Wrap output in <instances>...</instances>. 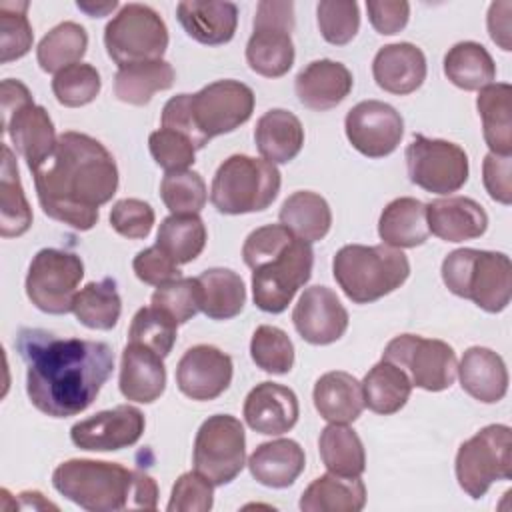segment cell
<instances>
[{
  "label": "cell",
  "instance_id": "obj_1",
  "mask_svg": "<svg viewBox=\"0 0 512 512\" xmlns=\"http://www.w3.org/2000/svg\"><path fill=\"white\" fill-rule=\"evenodd\" d=\"M26 364V394L36 410L52 418L84 412L112 374L114 352L106 342L58 338L22 328L14 340Z\"/></svg>",
  "mask_w": 512,
  "mask_h": 512
},
{
  "label": "cell",
  "instance_id": "obj_2",
  "mask_svg": "<svg viewBox=\"0 0 512 512\" xmlns=\"http://www.w3.org/2000/svg\"><path fill=\"white\" fill-rule=\"evenodd\" d=\"M30 172L44 214L82 232L96 226L98 208L118 190L114 156L82 132H62L54 150Z\"/></svg>",
  "mask_w": 512,
  "mask_h": 512
},
{
  "label": "cell",
  "instance_id": "obj_3",
  "mask_svg": "<svg viewBox=\"0 0 512 512\" xmlns=\"http://www.w3.org/2000/svg\"><path fill=\"white\" fill-rule=\"evenodd\" d=\"M242 258L252 268L254 304L268 314L288 308L294 294L310 280L314 266L312 246L282 224L250 232L242 246Z\"/></svg>",
  "mask_w": 512,
  "mask_h": 512
},
{
  "label": "cell",
  "instance_id": "obj_4",
  "mask_svg": "<svg viewBox=\"0 0 512 512\" xmlns=\"http://www.w3.org/2000/svg\"><path fill=\"white\" fill-rule=\"evenodd\" d=\"M54 488L90 512L154 510L158 486L142 470H128L116 462L72 458L56 466Z\"/></svg>",
  "mask_w": 512,
  "mask_h": 512
},
{
  "label": "cell",
  "instance_id": "obj_5",
  "mask_svg": "<svg viewBox=\"0 0 512 512\" xmlns=\"http://www.w3.org/2000/svg\"><path fill=\"white\" fill-rule=\"evenodd\" d=\"M334 280L354 304H370L400 288L410 276V262L398 248L346 244L332 260Z\"/></svg>",
  "mask_w": 512,
  "mask_h": 512
},
{
  "label": "cell",
  "instance_id": "obj_6",
  "mask_svg": "<svg viewBox=\"0 0 512 512\" xmlns=\"http://www.w3.org/2000/svg\"><path fill=\"white\" fill-rule=\"evenodd\" d=\"M442 280L452 294L490 314L510 304L512 264L504 252L458 248L444 258Z\"/></svg>",
  "mask_w": 512,
  "mask_h": 512
},
{
  "label": "cell",
  "instance_id": "obj_7",
  "mask_svg": "<svg viewBox=\"0 0 512 512\" xmlns=\"http://www.w3.org/2000/svg\"><path fill=\"white\" fill-rule=\"evenodd\" d=\"M280 192V172L264 158L234 154L226 158L212 180L210 202L222 214L266 210Z\"/></svg>",
  "mask_w": 512,
  "mask_h": 512
},
{
  "label": "cell",
  "instance_id": "obj_8",
  "mask_svg": "<svg viewBox=\"0 0 512 512\" xmlns=\"http://www.w3.org/2000/svg\"><path fill=\"white\" fill-rule=\"evenodd\" d=\"M456 480L474 500L482 498L494 482L512 478V430L490 424L460 444L456 454Z\"/></svg>",
  "mask_w": 512,
  "mask_h": 512
},
{
  "label": "cell",
  "instance_id": "obj_9",
  "mask_svg": "<svg viewBox=\"0 0 512 512\" xmlns=\"http://www.w3.org/2000/svg\"><path fill=\"white\" fill-rule=\"evenodd\" d=\"M104 46L118 68L162 60L168 48V28L154 8L130 2L106 24Z\"/></svg>",
  "mask_w": 512,
  "mask_h": 512
},
{
  "label": "cell",
  "instance_id": "obj_10",
  "mask_svg": "<svg viewBox=\"0 0 512 512\" xmlns=\"http://www.w3.org/2000/svg\"><path fill=\"white\" fill-rule=\"evenodd\" d=\"M294 4L262 0L256 6L254 32L246 44L248 66L266 78L284 76L294 64Z\"/></svg>",
  "mask_w": 512,
  "mask_h": 512
},
{
  "label": "cell",
  "instance_id": "obj_11",
  "mask_svg": "<svg viewBox=\"0 0 512 512\" xmlns=\"http://www.w3.org/2000/svg\"><path fill=\"white\" fill-rule=\"evenodd\" d=\"M246 464V434L238 418L214 414L194 438V470L214 486L230 484Z\"/></svg>",
  "mask_w": 512,
  "mask_h": 512
},
{
  "label": "cell",
  "instance_id": "obj_12",
  "mask_svg": "<svg viewBox=\"0 0 512 512\" xmlns=\"http://www.w3.org/2000/svg\"><path fill=\"white\" fill-rule=\"evenodd\" d=\"M84 278L82 258L74 252L44 248L26 274L28 300L46 314H68L76 298V288Z\"/></svg>",
  "mask_w": 512,
  "mask_h": 512
},
{
  "label": "cell",
  "instance_id": "obj_13",
  "mask_svg": "<svg viewBox=\"0 0 512 512\" xmlns=\"http://www.w3.org/2000/svg\"><path fill=\"white\" fill-rule=\"evenodd\" d=\"M188 112L200 142L206 146L214 136L228 134L250 120L254 92L238 80H216L196 94H188Z\"/></svg>",
  "mask_w": 512,
  "mask_h": 512
},
{
  "label": "cell",
  "instance_id": "obj_14",
  "mask_svg": "<svg viewBox=\"0 0 512 512\" xmlns=\"http://www.w3.org/2000/svg\"><path fill=\"white\" fill-rule=\"evenodd\" d=\"M382 358L400 366L412 386L442 392L450 388L456 380L458 362L450 344L436 338H422L418 334H400L392 338Z\"/></svg>",
  "mask_w": 512,
  "mask_h": 512
},
{
  "label": "cell",
  "instance_id": "obj_15",
  "mask_svg": "<svg viewBox=\"0 0 512 512\" xmlns=\"http://www.w3.org/2000/svg\"><path fill=\"white\" fill-rule=\"evenodd\" d=\"M406 166L410 182L434 194H452L468 180L464 148L440 138L414 136L406 148Z\"/></svg>",
  "mask_w": 512,
  "mask_h": 512
},
{
  "label": "cell",
  "instance_id": "obj_16",
  "mask_svg": "<svg viewBox=\"0 0 512 512\" xmlns=\"http://www.w3.org/2000/svg\"><path fill=\"white\" fill-rule=\"evenodd\" d=\"M346 138L360 154L384 158L392 154L404 134L400 112L380 100H362L348 110L344 120Z\"/></svg>",
  "mask_w": 512,
  "mask_h": 512
},
{
  "label": "cell",
  "instance_id": "obj_17",
  "mask_svg": "<svg viewBox=\"0 0 512 512\" xmlns=\"http://www.w3.org/2000/svg\"><path fill=\"white\" fill-rule=\"evenodd\" d=\"M144 426V414L136 406L120 404L76 422L70 428V440L74 446L92 452L122 450L140 440Z\"/></svg>",
  "mask_w": 512,
  "mask_h": 512
},
{
  "label": "cell",
  "instance_id": "obj_18",
  "mask_svg": "<svg viewBox=\"0 0 512 512\" xmlns=\"http://www.w3.org/2000/svg\"><path fill=\"white\" fill-rule=\"evenodd\" d=\"M232 358L216 346L198 344L188 348L176 366V384L192 400L218 398L232 382Z\"/></svg>",
  "mask_w": 512,
  "mask_h": 512
},
{
  "label": "cell",
  "instance_id": "obj_19",
  "mask_svg": "<svg viewBox=\"0 0 512 512\" xmlns=\"http://www.w3.org/2000/svg\"><path fill=\"white\" fill-rule=\"evenodd\" d=\"M296 332L314 346H326L342 338L348 328V312L328 286H310L292 310Z\"/></svg>",
  "mask_w": 512,
  "mask_h": 512
},
{
  "label": "cell",
  "instance_id": "obj_20",
  "mask_svg": "<svg viewBox=\"0 0 512 512\" xmlns=\"http://www.w3.org/2000/svg\"><path fill=\"white\" fill-rule=\"evenodd\" d=\"M298 414V398L284 384L260 382L244 400V420L258 434L280 436L294 428Z\"/></svg>",
  "mask_w": 512,
  "mask_h": 512
},
{
  "label": "cell",
  "instance_id": "obj_21",
  "mask_svg": "<svg viewBox=\"0 0 512 512\" xmlns=\"http://www.w3.org/2000/svg\"><path fill=\"white\" fill-rule=\"evenodd\" d=\"M2 128L8 132L16 152L26 160L28 168L42 162L54 150L58 140L46 108L34 102L4 112Z\"/></svg>",
  "mask_w": 512,
  "mask_h": 512
},
{
  "label": "cell",
  "instance_id": "obj_22",
  "mask_svg": "<svg viewBox=\"0 0 512 512\" xmlns=\"http://www.w3.org/2000/svg\"><path fill=\"white\" fill-rule=\"evenodd\" d=\"M428 230L446 242L480 238L488 228L486 210L472 198L448 196L426 204Z\"/></svg>",
  "mask_w": 512,
  "mask_h": 512
},
{
  "label": "cell",
  "instance_id": "obj_23",
  "mask_svg": "<svg viewBox=\"0 0 512 512\" xmlns=\"http://www.w3.org/2000/svg\"><path fill=\"white\" fill-rule=\"evenodd\" d=\"M352 72L334 60H314L296 76L294 90L298 100L316 112L338 106L352 90Z\"/></svg>",
  "mask_w": 512,
  "mask_h": 512
},
{
  "label": "cell",
  "instance_id": "obj_24",
  "mask_svg": "<svg viewBox=\"0 0 512 512\" xmlns=\"http://www.w3.org/2000/svg\"><path fill=\"white\" fill-rule=\"evenodd\" d=\"M376 84L390 94L416 92L426 80V56L410 42L382 46L372 62Z\"/></svg>",
  "mask_w": 512,
  "mask_h": 512
},
{
  "label": "cell",
  "instance_id": "obj_25",
  "mask_svg": "<svg viewBox=\"0 0 512 512\" xmlns=\"http://www.w3.org/2000/svg\"><path fill=\"white\" fill-rule=\"evenodd\" d=\"M118 386L126 400L140 404L158 400L166 388V368L162 356L142 344L128 342L122 350Z\"/></svg>",
  "mask_w": 512,
  "mask_h": 512
},
{
  "label": "cell",
  "instance_id": "obj_26",
  "mask_svg": "<svg viewBox=\"0 0 512 512\" xmlns=\"http://www.w3.org/2000/svg\"><path fill=\"white\" fill-rule=\"evenodd\" d=\"M460 386L474 400L484 404L500 402L508 392V370L500 354L484 346H472L458 364Z\"/></svg>",
  "mask_w": 512,
  "mask_h": 512
},
{
  "label": "cell",
  "instance_id": "obj_27",
  "mask_svg": "<svg viewBox=\"0 0 512 512\" xmlns=\"http://www.w3.org/2000/svg\"><path fill=\"white\" fill-rule=\"evenodd\" d=\"M176 16L190 38L200 44L218 46L234 38L238 6L234 2L184 0L176 6Z\"/></svg>",
  "mask_w": 512,
  "mask_h": 512
},
{
  "label": "cell",
  "instance_id": "obj_28",
  "mask_svg": "<svg viewBox=\"0 0 512 512\" xmlns=\"http://www.w3.org/2000/svg\"><path fill=\"white\" fill-rule=\"evenodd\" d=\"M302 446L290 438L262 442L248 458L250 474L268 488H288L304 472Z\"/></svg>",
  "mask_w": 512,
  "mask_h": 512
},
{
  "label": "cell",
  "instance_id": "obj_29",
  "mask_svg": "<svg viewBox=\"0 0 512 512\" xmlns=\"http://www.w3.org/2000/svg\"><path fill=\"white\" fill-rule=\"evenodd\" d=\"M256 148L270 164H286L294 160L304 146V128L288 110L274 108L264 112L254 128Z\"/></svg>",
  "mask_w": 512,
  "mask_h": 512
},
{
  "label": "cell",
  "instance_id": "obj_30",
  "mask_svg": "<svg viewBox=\"0 0 512 512\" xmlns=\"http://www.w3.org/2000/svg\"><path fill=\"white\" fill-rule=\"evenodd\" d=\"M312 398L318 414L330 424L354 422L364 410L362 384L342 370L322 374L314 384Z\"/></svg>",
  "mask_w": 512,
  "mask_h": 512
},
{
  "label": "cell",
  "instance_id": "obj_31",
  "mask_svg": "<svg viewBox=\"0 0 512 512\" xmlns=\"http://www.w3.org/2000/svg\"><path fill=\"white\" fill-rule=\"evenodd\" d=\"M366 504V486L360 476L322 474L300 496L304 512H358Z\"/></svg>",
  "mask_w": 512,
  "mask_h": 512
},
{
  "label": "cell",
  "instance_id": "obj_32",
  "mask_svg": "<svg viewBox=\"0 0 512 512\" xmlns=\"http://www.w3.org/2000/svg\"><path fill=\"white\" fill-rule=\"evenodd\" d=\"M378 234L386 246L398 250L424 244L430 234L426 222V204L410 196L392 200L380 214Z\"/></svg>",
  "mask_w": 512,
  "mask_h": 512
},
{
  "label": "cell",
  "instance_id": "obj_33",
  "mask_svg": "<svg viewBox=\"0 0 512 512\" xmlns=\"http://www.w3.org/2000/svg\"><path fill=\"white\" fill-rule=\"evenodd\" d=\"M512 86L506 82H492L480 88L476 108L482 118L484 140L492 154H512V114H510Z\"/></svg>",
  "mask_w": 512,
  "mask_h": 512
},
{
  "label": "cell",
  "instance_id": "obj_34",
  "mask_svg": "<svg viewBox=\"0 0 512 512\" xmlns=\"http://www.w3.org/2000/svg\"><path fill=\"white\" fill-rule=\"evenodd\" d=\"M200 286V312L212 320H230L246 304L242 278L230 268H208L196 276Z\"/></svg>",
  "mask_w": 512,
  "mask_h": 512
},
{
  "label": "cell",
  "instance_id": "obj_35",
  "mask_svg": "<svg viewBox=\"0 0 512 512\" xmlns=\"http://www.w3.org/2000/svg\"><path fill=\"white\" fill-rule=\"evenodd\" d=\"M280 224L296 238L312 244L322 240L332 226V212L328 202L310 190L290 194L280 208Z\"/></svg>",
  "mask_w": 512,
  "mask_h": 512
},
{
  "label": "cell",
  "instance_id": "obj_36",
  "mask_svg": "<svg viewBox=\"0 0 512 512\" xmlns=\"http://www.w3.org/2000/svg\"><path fill=\"white\" fill-rule=\"evenodd\" d=\"M174 80V68L166 60L128 64L120 66L114 76V94L126 104L144 106L154 92L172 88Z\"/></svg>",
  "mask_w": 512,
  "mask_h": 512
},
{
  "label": "cell",
  "instance_id": "obj_37",
  "mask_svg": "<svg viewBox=\"0 0 512 512\" xmlns=\"http://www.w3.org/2000/svg\"><path fill=\"white\" fill-rule=\"evenodd\" d=\"M410 392L412 382L408 374L400 366L384 358L374 364L362 380L364 406H368L376 414L388 416L398 412L408 402Z\"/></svg>",
  "mask_w": 512,
  "mask_h": 512
},
{
  "label": "cell",
  "instance_id": "obj_38",
  "mask_svg": "<svg viewBox=\"0 0 512 512\" xmlns=\"http://www.w3.org/2000/svg\"><path fill=\"white\" fill-rule=\"evenodd\" d=\"M32 226V210L24 196L18 164L8 148L2 144V176H0V236L16 238Z\"/></svg>",
  "mask_w": 512,
  "mask_h": 512
},
{
  "label": "cell",
  "instance_id": "obj_39",
  "mask_svg": "<svg viewBox=\"0 0 512 512\" xmlns=\"http://www.w3.org/2000/svg\"><path fill=\"white\" fill-rule=\"evenodd\" d=\"M446 78L462 90H480L496 78V64L490 52L472 40L454 44L444 56Z\"/></svg>",
  "mask_w": 512,
  "mask_h": 512
},
{
  "label": "cell",
  "instance_id": "obj_40",
  "mask_svg": "<svg viewBox=\"0 0 512 512\" xmlns=\"http://www.w3.org/2000/svg\"><path fill=\"white\" fill-rule=\"evenodd\" d=\"M318 450L328 472L360 476L366 470V452L360 436L346 424H328L318 438Z\"/></svg>",
  "mask_w": 512,
  "mask_h": 512
},
{
  "label": "cell",
  "instance_id": "obj_41",
  "mask_svg": "<svg viewBox=\"0 0 512 512\" xmlns=\"http://www.w3.org/2000/svg\"><path fill=\"white\" fill-rule=\"evenodd\" d=\"M156 246L178 266L188 264L206 246V226L198 214H170L158 228Z\"/></svg>",
  "mask_w": 512,
  "mask_h": 512
},
{
  "label": "cell",
  "instance_id": "obj_42",
  "mask_svg": "<svg viewBox=\"0 0 512 512\" xmlns=\"http://www.w3.org/2000/svg\"><path fill=\"white\" fill-rule=\"evenodd\" d=\"M72 312L92 330H112L122 312V300L112 278L86 284L74 298Z\"/></svg>",
  "mask_w": 512,
  "mask_h": 512
},
{
  "label": "cell",
  "instance_id": "obj_43",
  "mask_svg": "<svg viewBox=\"0 0 512 512\" xmlns=\"http://www.w3.org/2000/svg\"><path fill=\"white\" fill-rule=\"evenodd\" d=\"M88 48V34L76 22H62L54 26L38 44L36 60L44 72H60L78 64Z\"/></svg>",
  "mask_w": 512,
  "mask_h": 512
},
{
  "label": "cell",
  "instance_id": "obj_44",
  "mask_svg": "<svg viewBox=\"0 0 512 512\" xmlns=\"http://www.w3.org/2000/svg\"><path fill=\"white\" fill-rule=\"evenodd\" d=\"M176 328L178 322L172 316L150 304L134 314L128 330V340L142 344L158 356L166 358L176 342Z\"/></svg>",
  "mask_w": 512,
  "mask_h": 512
},
{
  "label": "cell",
  "instance_id": "obj_45",
  "mask_svg": "<svg viewBox=\"0 0 512 512\" xmlns=\"http://www.w3.org/2000/svg\"><path fill=\"white\" fill-rule=\"evenodd\" d=\"M250 356L264 372L286 374L294 366V344L282 328L262 324L252 334Z\"/></svg>",
  "mask_w": 512,
  "mask_h": 512
},
{
  "label": "cell",
  "instance_id": "obj_46",
  "mask_svg": "<svg viewBox=\"0 0 512 512\" xmlns=\"http://www.w3.org/2000/svg\"><path fill=\"white\" fill-rule=\"evenodd\" d=\"M160 198L172 214H198L208 198L202 176L194 170L166 172L160 182Z\"/></svg>",
  "mask_w": 512,
  "mask_h": 512
},
{
  "label": "cell",
  "instance_id": "obj_47",
  "mask_svg": "<svg viewBox=\"0 0 512 512\" xmlns=\"http://www.w3.org/2000/svg\"><path fill=\"white\" fill-rule=\"evenodd\" d=\"M102 80L92 64L78 62L54 74L52 92L62 106H86L100 94Z\"/></svg>",
  "mask_w": 512,
  "mask_h": 512
},
{
  "label": "cell",
  "instance_id": "obj_48",
  "mask_svg": "<svg viewBox=\"0 0 512 512\" xmlns=\"http://www.w3.org/2000/svg\"><path fill=\"white\" fill-rule=\"evenodd\" d=\"M28 2H0V50L2 64L26 56L32 48V26L26 16Z\"/></svg>",
  "mask_w": 512,
  "mask_h": 512
},
{
  "label": "cell",
  "instance_id": "obj_49",
  "mask_svg": "<svg viewBox=\"0 0 512 512\" xmlns=\"http://www.w3.org/2000/svg\"><path fill=\"white\" fill-rule=\"evenodd\" d=\"M318 28L326 42L348 44L360 28V10L354 0H324L316 6Z\"/></svg>",
  "mask_w": 512,
  "mask_h": 512
},
{
  "label": "cell",
  "instance_id": "obj_50",
  "mask_svg": "<svg viewBox=\"0 0 512 512\" xmlns=\"http://www.w3.org/2000/svg\"><path fill=\"white\" fill-rule=\"evenodd\" d=\"M152 306L164 310L178 324H186L200 312V286L196 278H176L160 284L152 294Z\"/></svg>",
  "mask_w": 512,
  "mask_h": 512
},
{
  "label": "cell",
  "instance_id": "obj_51",
  "mask_svg": "<svg viewBox=\"0 0 512 512\" xmlns=\"http://www.w3.org/2000/svg\"><path fill=\"white\" fill-rule=\"evenodd\" d=\"M148 148L154 158V162L164 168L166 172H178L188 170L194 164L196 148L194 144L182 136L180 132L160 128L150 134Z\"/></svg>",
  "mask_w": 512,
  "mask_h": 512
},
{
  "label": "cell",
  "instance_id": "obj_52",
  "mask_svg": "<svg viewBox=\"0 0 512 512\" xmlns=\"http://www.w3.org/2000/svg\"><path fill=\"white\" fill-rule=\"evenodd\" d=\"M214 504V484L200 472L182 474L170 494L168 512H208Z\"/></svg>",
  "mask_w": 512,
  "mask_h": 512
},
{
  "label": "cell",
  "instance_id": "obj_53",
  "mask_svg": "<svg viewBox=\"0 0 512 512\" xmlns=\"http://www.w3.org/2000/svg\"><path fill=\"white\" fill-rule=\"evenodd\" d=\"M112 228L130 240L146 238L154 226V210L138 198H122L110 210Z\"/></svg>",
  "mask_w": 512,
  "mask_h": 512
},
{
  "label": "cell",
  "instance_id": "obj_54",
  "mask_svg": "<svg viewBox=\"0 0 512 512\" xmlns=\"http://www.w3.org/2000/svg\"><path fill=\"white\" fill-rule=\"evenodd\" d=\"M132 268L138 280L150 286H160L180 278L178 264L170 256H166L156 244L146 250H140L132 262Z\"/></svg>",
  "mask_w": 512,
  "mask_h": 512
},
{
  "label": "cell",
  "instance_id": "obj_55",
  "mask_svg": "<svg viewBox=\"0 0 512 512\" xmlns=\"http://www.w3.org/2000/svg\"><path fill=\"white\" fill-rule=\"evenodd\" d=\"M482 180L492 200L500 204L512 202V160L510 156L486 154L482 164Z\"/></svg>",
  "mask_w": 512,
  "mask_h": 512
},
{
  "label": "cell",
  "instance_id": "obj_56",
  "mask_svg": "<svg viewBox=\"0 0 512 512\" xmlns=\"http://www.w3.org/2000/svg\"><path fill=\"white\" fill-rule=\"evenodd\" d=\"M368 20L378 34L390 36L408 24L410 4L404 0H368Z\"/></svg>",
  "mask_w": 512,
  "mask_h": 512
},
{
  "label": "cell",
  "instance_id": "obj_57",
  "mask_svg": "<svg viewBox=\"0 0 512 512\" xmlns=\"http://www.w3.org/2000/svg\"><path fill=\"white\" fill-rule=\"evenodd\" d=\"M510 14H512V2H492L488 10V32L494 44H498L504 52L512 50V40H510Z\"/></svg>",
  "mask_w": 512,
  "mask_h": 512
},
{
  "label": "cell",
  "instance_id": "obj_58",
  "mask_svg": "<svg viewBox=\"0 0 512 512\" xmlns=\"http://www.w3.org/2000/svg\"><path fill=\"white\" fill-rule=\"evenodd\" d=\"M80 10H84L88 16L92 18H100V16H106L110 10H114L118 6L116 0L112 2H102V4H94V2H78L76 4Z\"/></svg>",
  "mask_w": 512,
  "mask_h": 512
},
{
  "label": "cell",
  "instance_id": "obj_59",
  "mask_svg": "<svg viewBox=\"0 0 512 512\" xmlns=\"http://www.w3.org/2000/svg\"><path fill=\"white\" fill-rule=\"evenodd\" d=\"M20 496V508H56L54 504H50L48 500L42 498L40 492H22Z\"/></svg>",
  "mask_w": 512,
  "mask_h": 512
}]
</instances>
